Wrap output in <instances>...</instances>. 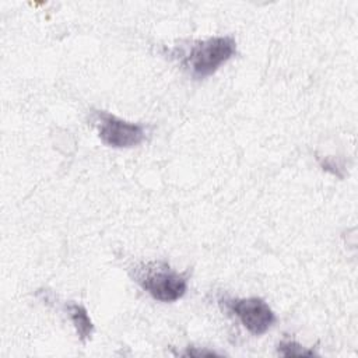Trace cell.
I'll use <instances>...</instances> for the list:
<instances>
[{
  "instance_id": "obj_1",
  "label": "cell",
  "mask_w": 358,
  "mask_h": 358,
  "mask_svg": "<svg viewBox=\"0 0 358 358\" xmlns=\"http://www.w3.org/2000/svg\"><path fill=\"white\" fill-rule=\"evenodd\" d=\"M130 275L151 298L159 302L180 299L189 285L187 273L173 270L164 260H147L131 266Z\"/></svg>"
},
{
  "instance_id": "obj_2",
  "label": "cell",
  "mask_w": 358,
  "mask_h": 358,
  "mask_svg": "<svg viewBox=\"0 0 358 358\" xmlns=\"http://www.w3.org/2000/svg\"><path fill=\"white\" fill-rule=\"evenodd\" d=\"M236 53V41L231 35L211 36L194 42L182 57V66L193 78H206Z\"/></svg>"
},
{
  "instance_id": "obj_3",
  "label": "cell",
  "mask_w": 358,
  "mask_h": 358,
  "mask_svg": "<svg viewBox=\"0 0 358 358\" xmlns=\"http://www.w3.org/2000/svg\"><path fill=\"white\" fill-rule=\"evenodd\" d=\"M95 126L101 141L112 148L136 147L145 140V127L140 123L127 122L109 112L95 113Z\"/></svg>"
},
{
  "instance_id": "obj_4",
  "label": "cell",
  "mask_w": 358,
  "mask_h": 358,
  "mask_svg": "<svg viewBox=\"0 0 358 358\" xmlns=\"http://www.w3.org/2000/svg\"><path fill=\"white\" fill-rule=\"evenodd\" d=\"M220 302L239 319L249 333L255 336L264 334L275 322V313L262 298H232L221 299Z\"/></svg>"
},
{
  "instance_id": "obj_5",
  "label": "cell",
  "mask_w": 358,
  "mask_h": 358,
  "mask_svg": "<svg viewBox=\"0 0 358 358\" xmlns=\"http://www.w3.org/2000/svg\"><path fill=\"white\" fill-rule=\"evenodd\" d=\"M66 312L76 327V331L78 334V338L85 343L87 340L91 338L92 331H94V324L92 320L87 312V309L76 302H69L66 303Z\"/></svg>"
},
{
  "instance_id": "obj_6",
  "label": "cell",
  "mask_w": 358,
  "mask_h": 358,
  "mask_svg": "<svg viewBox=\"0 0 358 358\" xmlns=\"http://www.w3.org/2000/svg\"><path fill=\"white\" fill-rule=\"evenodd\" d=\"M277 351L282 357H309V355L316 354L313 350L303 347L302 344L296 343L295 340L280 341V344L277 345Z\"/></svg>"
},
{
  "instance_id": "obj_7",
  "label": "cell",
  "mask_w": 358,
  "mask_h": 358,
  "mask_svg": "<svg viewBox=\"0 0 358 358\" xmlns=\"http://www.w3.org/2000/svg\"><path fill=\"white\" fill-rule=\"evenodd\" d=\"M183 355H186V357H189V355H192V357H203V355H218V352L211 351V350H194V347L193 348L189 347L183 352Z\"/></svg>"
}]
</instances>
